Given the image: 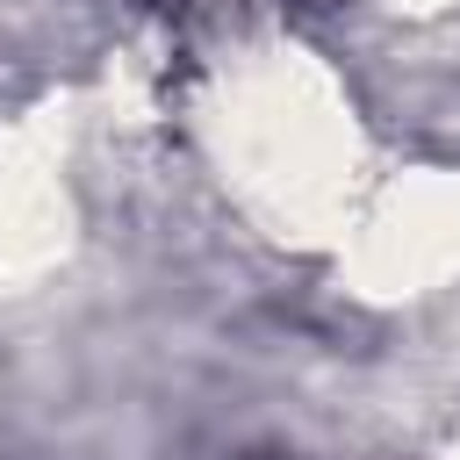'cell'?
<instances>
[{"mask_svg":"<svg viewBox=\"0 0 460 460\" xmlns=\"http://www.w3.org/2000/svg\"><path fill=\"white\" fill-rule=\"evenodd\" d=\"M187 144L244 230L316 259L338 252L367 187L381 180L352 79L331 50L288 29L230 36L194 72Z\"/></svg>","mask_w":460,"mask_h":460,"instance_id":"6da1fadb","label":"cell"},{"mask_svg":"<svg viewBox=\"0 0 460 460\" xmlns=\"http://www.w3.org/2000/svg\"><path fill=\"white\" fill-rule=\"evenodd\" d=\"M345 295L374 309H417L460 288V158L381 165L352 230L331 252Z\"/></svg>","mask_w":460,"mask_h":460,"instance_id":"7a4b0ae2","label":"cell"},{"mask_svg":"<svg viewBox=\"0 0 460 460\" xmlns=\"http://www.w3.org/2000/svg\"><path fill=\"white\" fill-rule=\"evenodd\" d=\"M65 244H72L65 151H50L43 129L7 122L0 129V280H29L58 266Z\"/></svg>","mask_w":460,"mask_h":460,"instance_id":"3957f363","label":"cell"},{"mask_svg":"<svg viewBox=\"0 0 460 460\" xmlns=\"http://www.w3.org/2000/svg\"><path fill=\"white\" fill-rule=\"evenodd\" d=\"M367 7H388V14H402V22H438V14H453L460 0H367Z\"/></svg>","mask_w":460,"mask_h":460,"instance_id":"277c9868","label":"cell"},{"mask_svg":"<svg viewBox=\"0 0 460 460\" xmlns=\"http://www.w3.org/2000/svg\"><path fill=\"white\" fill-rule=\"evenodd\" d=\"M438 460H460V424H453V438H446V453Z\"/></svg>","mask_w":460,"mask_h":460,"instance_id":"5b68a950","label":"cell"}]
</instances>
